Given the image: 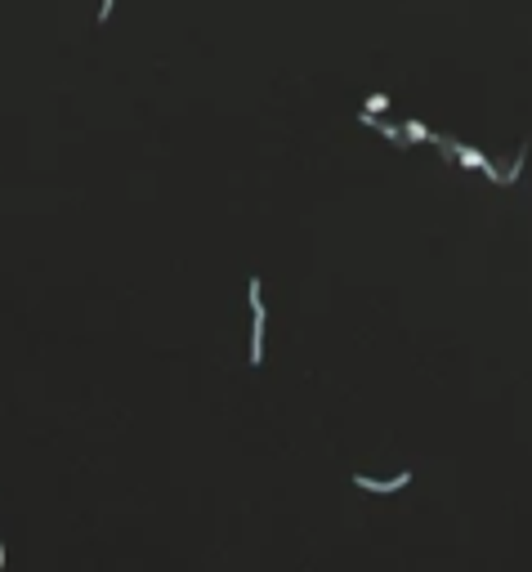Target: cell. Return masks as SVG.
<instances>
[{
    "instance_id": "obj_4",
    "label": "cell",
    "mask_w": 532,
    "mask_h": 572,
    "mask_svg": "<svg viewBox=\"0 0 532 572\" xmlns=\"http://www.w3.org/2000/svg\"><path fill=\"white\" fill-rule=\"evenodd\" d=\"M362 112H372V116H385V112H389V94H372V98H367V108H362Z\"/></svg>"
},
{
    "instance_id": "obj_1",
    "label": "cell",
    "mask_w": 532,
    "mask_h": 572,
    "mask_svg": "<svg viewBox=\"0 0 532 572\" xmlns=\"http://www.w3.org/2000/svg\"><path fill=\"white\" fill-rule=\"evenodd\" d=\"M452 161L465 165V170H484L492 183H501V170H496V165H492L484 153H474V148H465V143H456V139H452Z\"/></svg>"
},
{
    "instance_id": "obj_2",
    "label": "cell",
    "mask_w": 532,
    "mask_h": 572,
    "mask_svg": "<svg viewBox=\"0 0 532 572\" xmlns=\"http://www.w3.org/2000/svg\"><path fill=\"white\" fill-rule=\"evenodd\" d=\"M354 483L362 487V492H398V487L411 483V469H403V474H394V479H367V474H354Z\"/></svg>"
},
{
    "instance_id": "obj_3",
    "label": "cell",
    "mask_w": 532,
    "mask_h": 572,
    "mask_svg": "<svg viewBox=\"0 0 532 572\" xmlns=\"http://www.w3.org/2000/svg\"><path fill=\"white\" fill-rule=\"evenodd\" d=\"M264 362V305L251 309V367Z\"/></svg>"
},
{
    "instance_id": "obj_5",
    "label": "cell",
    "mask_w": 532,
    "mask_h": 572,
    "mask_svg": "<svg viewBox=\"0 0 532 572\" xmlns=\"http://www.w3.org/2000/svg\"><path fill=\"white\" fill-rule=\"evenodd\" d=\"M523 161H528V148H519V157L510 161V170L501 175V183H514V179H519V170H523Z\"/></svg>"
}]
</instances>
